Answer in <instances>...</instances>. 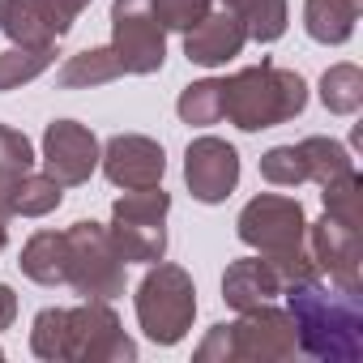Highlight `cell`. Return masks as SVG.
I'll return each instance as SVG.
<instances>
[{
    "mask_svg": "<svg viewBox=\"0 0 363 363\" xmlns=\"http://www.w3.org/2000/svg\"><path fill=\"white\" fill-rule=\"evenodd\" d=\"M154 5V18L162 22V30H193L210 9H214V0H150Z\"/></svg>",
    "mask_w": 363,
    "mask_h": 363,
    "instance_id": "29",
    "label": "cell"
},
{
    "mask_svg": "<svg viewBox=\"0 0 363 363\" xmlns=\"http://www.w3.org/2000/svg\"><path fill=\"white\" fill-rule=\"evenodd\" d=\"M274 295H282V278L278 269L269 265V257H244V261H231L227 274H223V299L244 312V308H257V303H269Z\"/></svg>",
    "mask_w": 363,
    "mask_h": 363,
    "instance_id": "15",
    "label": "cell"
},
{
    "mask_svg": "<svg viewBox=\"0 0 363 363\" xmlns=\"http://www.w3.org/2000/svg\"><path fill=\"white\" fill-rule=\"evenodd\" d=\"M231 363V342H227V325H214L206 333V342L197 346V363Z\"/></svg>",
    "mask_w": 363,
    "mask_h": 363,
    "instance_id": "30",
    "label": "cell"
},
{
    "mask_svg": "<svg viewBox=\"0 0 363 363\" xmlns=\"http://www.w3.org/2000/svg\"><path fill=\"white\" fill-rule=\"evenodd\" d=\"M116 77H124L116 52L111 48H86V52H77V56L65 60V69H60L56 82H60V90H94V86H107Z\"/></svg>",
    "mask_w": 363,
    "mask_h": 363,
    "instance_id": "19",
    "label": "cell"
},
{
    "mask_svg": "<svg viewBox=\"0 0 363 363\" xmlns=\"http://www.w3.org/2000/svg\"><path fill=\"white\" fill-rule=\"evenodd\" d=\"M13 184H18V179L0 175V218H13V214H9V193H13Z\"/></svg>",
    "mask_w": 363,
    "mask_h": 363,
    "instance_id": "33",
    "label": "cell"
},
{
    "mask_svg": "<svg viewBox=\"0 0 363 363\" xmlns=\"http://www.w3.org/2000/svg\"><path fill=\"white\" fill-rule=\"evenodd\" d=\"M103 175L111 179L116 189L133 193V189H154L162 184V175H167V154L154 137H141V133H116L103 154Z\"/></svg>",
    "mask_w": 363,
    "mask_h": 363,
    "instance_id": "12",
    "label": "cell"
},
{
    "mask_svg": "<svg viewBox=\"0 0 363 363\" xmlns=\"http://www.w3.org/2000/svg\"><path fill=\"white\" fill-rule=\"evenodd\" d=\"M22 274L39 286H65L69 278V252H65V231H35L22 248Z\"/></svg>",
    "mask_w": 363,
    "mask_h": 363,
    "instance_id": "18",
    "label": "cell"
},
{
    "mask_svg": "<svg viewBox=\"0 0 363 363\" xmlns=\"http://www.w3.org/2000/svg\"><path fill=\"white\" fill-rule=\"evenodd\" d=\"M227 342H231V359H248V363H282L299 350L286 308L274 303L244 308L240 320L227 325Z\"/></svg>",
    "mask_w": 363,
    "mask_h": 363,
    "instance_id": "9",
    "label": "cell"
},
{
    "mask_svg": "<svg viewBox=\"0 0 363 363\" xmlns=\"http://www.w3.org/2000/svg\"><path fill=\"white\" fill-rule=\"evenodd\" d=\"M235 235H240L248 248H257L261 257H282V252L303 248L308 218H303V206H299L295 197L261 193V197H252V201L240 210Z\"/></svg>",
    "mask_w": 363,
    "mask_h": 363,
    "instance_id": "8",
    "label": "cell"
},
{
    "mask_svg": "<svg viewBox=\"0 0 363 363\" xmlns=\"http://www.w3.org/2000/svg\"><path fill=\"white\" fill-rule=\"evenodd\" d=\"M320 103L333 116H354L363 107V73L359 65H333L320 77Z\"/></svg>",
    "mask_w": 363,
    "mask_h": 363,
    "instance_id": "22",
    "label": "cell"
},
{
    "mask_svg": "<svg viewBox=\"0 0 363 363\" xmlns=\"http://www.w3.org/2000/svg\"><path fill=\"white\" fill-rule=\"evenodd\" d=\"M223 9H231L244 22L248 39H257V43H278L291 22L286 0H223Z\"/></svg>",
    "mask_w": 363,
    "mask_h": 363,
    "instance_id": "20",
    "label": "cell"
},
{
    "mask_svg": "<svg viewBox=\"0 0 363 363\" xmlns=\"http://www.w3.org/2000/svg\"><path fill=\"white\" fill-rule=\"evenodd\" d=\"M244 43H248V30L231 9H210L193 30H184V56L201 69H223L244 52Z\"/></svg>",
    "mask_w": 363,
    "mask_h": 363,
    "instance_id": "14",
    "label": "cell"
},
{
    "mask_svg": "<svg viewBox=\"0 0 363 363\" xmlns=\"http://www.w3.org/2000/svg\"><path fill=\"white\" fill-rule=\"evenodd\" d=\"M175 111H179V120L193 124V128H210V124H218V120H223V82L206 77V82L184 86V94H179Z\"/></svg>",
    "mask_w": 363,
    "mask_h": 363,
    "instance_id": "26",
    "label": "cell"
},
{
    "mask_svg": "<svg viewBox=\"0 0 363 363\" xmlns=\"http://www.w3.org/2000/svg\"><path fill=\"white\" fill-rule=\"evenodd\" d=\"M359 13H363V0H308L303 5V30L316 43L337 48L354 35Z\"/></svg>",
    "mask_w": 363,
    "mask_h": 363,
    "instance_id": "17",
    "label": "cell"
},
{
    "mask_svg": "<svg viewBox=\"0 0 363 363\" xmlns=\"http://www.w3.org/2000/svg\"><path fill=\"white\" fill-rule=\"evenodd\" d=\"M52 60H56V43L52 48H9V52H0V94L35 82L39 73L52 69Z\"/></svg>",
    "mask_w": 363,
    "mask_h": 363,
    "instance_id": "25",
    "label": "cell"
},
{
    "mask_svg": "<svg viewBox=\"0 0 363 363\" xmlns=\"http://www.w3.org/2000/svg\"><path fill=\"white\" fill-rule=\"evenodd\" d=\"M0 30L13 39V48H52L60 39L43 0H0Z\"/></svg>",
    "mask_w": 363,
    "mask_h": 363,
    "instance_id": "16",
    "label": "cell"
},
{
    "mask_svg": "<svg viewBox=\"0 0 363 363\" xmlns=\"http://www.w3.org/2000/svg\"><path fill=\"white\" fill-rule=\"evenodd\" d=\"M299 154H303L308 179H316V184H329V179L354 171V158H350L346 145L333 141V137H303V141H299Z\"/></svg>",
    "mask_w": 363,
    "mask_h": 363,
    "instance_id": "23",
    "label": "cell"
},
{
    "mask_svg": "<svg viewBox=\"0 0 363 363\" xmlns=\"http://www.w3.org/2000/svg\"><path fill=\"white\" fill-rule=\"evenodd\" d=\"M111 52L124 73L150 77L167 60V30L150 0H111Z\"/></svg>",
    "mask_w": 363,
    "mask_h": 363,
    "instance_id": "7",
    "label": "cell"
},
{
    "mask_svg": "<svg viewBox=\"0 0 363 363\" xmlns=\"http://www.w3.org/2000/svg\"><path fill=\"white\" fill-rule=\"evenodd\" d=\"M261 179L274 189H299L308 179V167H303V154L299 145H274L261 154Z\"/></svg>",
    "mask_w": 363,
    "mask_h": 363,
    "instance_id": "27",
    "label": "cell"
},
{
    "mask_svg": "<svg viewBox=\"0 0 363 363\" xmlns=\"http://www.w3.org/2000/svg\"><path fill=\"white\" fill-rule=\"evenodd\" d=\"M5 244H9V218H0V252H5Z\"/></svg>",
    "mask_w": 363,
    "mask_h": 363,
    "instance_id": "34",
    "label": "cell"
},
{
    "mask_svg": "<svg viewBox=\"0 0 363 363\" xmlns=\"http://www.w3.org/2000/svg\"><path fill=\"white\" fill-rule=\"evenodd\" d=\"M65 252H69L65 286H73L82 299L124 295V257L116 252L103 223H73L65 231Z\"/></svg>",
    "mask_w": 363,
    "mask_h": 363,
    "instance_id": "6",
    "label": "cell"
},
{
    "mask_svg": "<svg viewBox=\"0 0 363 363\" xmlns=\"http://www.w3.org/2000/svg\"><path fill=\"white\" fill-rule=\"evenodd\" d=\"M0 359H5V350H0Z\"/></svg>",
    "mask_w": 363,
    "mask_h": 363,
    "instance_id": "35",
    "label": "cell"
},
{
    "mask_svg": "<svg viewBox=\"0 0 363 363\" xmlns=\"http://www.w3.org/2000/svg\"><path fill=\"white\" fill-rule=\"evenodd\" d=\"M99 154H103L99 137L77 120H52L48 133H43V171L60 189L86 184L99 167Z\"/></svg>",
    "mask_w": 363,
    "mask_h": 363,
    "instance_id": "11",
    "label": "cell"
},
{
    "mask_svg": "<svg viewBox=\"0 0 363 363\" xmlns=\"http://www.w3.org/2000/svg\"><path fill=\"white\" fill-rule=\"evenodd\" d=\"M30 350L48 363H133L137 342L120 329L107 299L82 308H43L30 325Z\"/></svg>",
    "mask_w": 363,
    "mask_h": 363,
    "instance_id": "2",
    "label": "cell"
},
{
    "mask_svg": "<svg viewBox=\"0 0 363 363\" xmlns=\"http://www.w3.org/2000/svg\"><path fill=\"white\" fill-rule=\"evenodd\" d=\"M167 210L171 197L162 193V184L154 189H133L111 206V223L107 235L116 244V252L124 257V265H154L167 252Z\"/></svg>",
    "mask_w": 363,
    "mask_h": 363,
    "instance_id": "5",
    "label": "cell"
},
{
    "mask_svg": "<svg viewBox=\"0 0 363 363\" xmlns=\"http://www.w3.org/2000/svg\"><path fill=\"white\" fill-rule=\"evenodd\" d=\"M308 107V82L295 69H278L274 60L248 65L223 82V116L240 133H261L295 120Z\"/></svg>",
    "mask_w": 363,
    "mask_h": 363,
    "instance_id": "3",
    "label": "cell"
},
{
    "mask_svg": "<svg viewBox=\"0 0 363 363\" xmlns=\"http://www.w3.org/2000/svg\"><path fill=\"white\" fill-rule=\"evenodd\" d=\"M197 316V286L189 269L154 261L150 274L137 286V325L154 346H175L184 342Z\"/></svg>",
    "mask_w": 363,
    "mask_h": 363,
    "instance_id": "4",
    "label": "cell"
},
{
    "mask_svg": "<svg viewBox=\"0 0 363 363\" xmlns=\"http://www.w3.org/2000/svg\"><path fill=\"white\" fill-rule=\"evenodd\" d=\"M43 5H48V13L56 18V30H60V39L73 30V22L82 18V9L90 5V0H43Z\"/></svg>",
    "mask_w": 363,
    "mask_h": 363,
    "instance_id": "31",
    "label": "cell"
},
{
    "mask_svg": "<svg viewBox=\"0 0 363 363\" xmlns=\"http://www.w3.org/2000/svg\"><path fill=\"white\" fill-rule=\"evenodd\" d=\"M60 201H65V189L56 184L48 171H43V175L26 171L18 184H13V193H9V214L43 218V214H52V210H60Z\"/></svg>",
    "mask_w": 363,
    "mask_h": 363,
    "instance_id": "21",
    "label": "cell"
},
{
    "mask_svg": "<svg viewBox=\"0 0 363 363\" xmlns=\"http://www.w3.org/2000/svg\"><path fill=\"white\" fill-rule=\"evenodd\" d=\"M295 342L320 363H359L363 359V299L333 282L308 278L282 291Z\"/></svg>",
    "mask_w": 363,
    "mask_h": 363,
    "instance_id": "1",
    "label": "cell"
},
{
    "mask_svg": "<svg viewBox=\"0 0 363 363\" xmlns=\"http://www.w3.org/2000/svg\"><path fill=\"white\" fill-rule=\"evenodd\" d=\"M13 320H18V295L0 282V329H9Z\"/></svg>",
    "mask_w": 363,
    "mask_h": 363,
    "instance_id": "32",
    "label": "cell"
},
{
    "mask_svg": "<svg viewBox=\"0 0 363 363\" xmlns=\"http://www.w3.org/2000/svg\"><path fill=\"white\" fill-rule=\"evenodd\" d=\"M325 193V214L333 218V223H342V227H363V179H359V171H346V175H337V179H329V184H320Z\"/></svg>",
    "mask_w": 363,
    "mask_h": 363,
    "instance_id": "24",
    "label": "cell"
},
{
    "mask_svg": "<svg viewBox=\"0 0 363 363\" xmlns=\"http://www.w3.org/2000/svg\"><path fill=\"white\" fill-rule=\"evenodd\" d=\"M184 179L189 193L201 206H218L235 193L240 184V154L235 145H227L223 137H197L184 154Z\"/></svg>",
    "mask_w": 363,
    "mask_h": 363,
    "instance_id": "13",
    "label": "cell"
},
{
    "mask_svg": "<svg viewBox=\"0 0 363 363\" xmlns=\"http://www.w3.org/2000/svg\"><path fill=\"white\" fill-rule=\"evenodd\" d=\"M26 171H35V145L26 133L9 128V124H0V175H9V179H22Z\"/></svg>",
    "mask_w": 363,
    "mask_h": 363,
    "instance_id": "28",
    "label": "cell"
},
{
    "mask_svg": "<svg viewBox=\"0 0 363 363\" xmlns=\"http://www.w3.org/2000/svg\"><path fill=\"white\" fill-rule=\"evenodd\" d=\"M308 257L316 261V274H325L333 286L363 295V235L354 227L333 223L329 214L320 223H308Z\"/></svg>",
    "mask_w": 363,
    "mask_h": 363,
    "instance_id": "10",
    "label": "cell"
}]
</instances>
